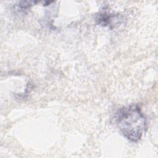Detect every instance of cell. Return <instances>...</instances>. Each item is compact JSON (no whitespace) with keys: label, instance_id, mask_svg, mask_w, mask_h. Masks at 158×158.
<instances>
[{"label":"cell","instance_id":"6da1fadb","mask_svg":"<svg viewBox=\"0 0 158 158\" xmlns=\"http://www.w3.org/2000/svg\"><path fill=\"white\" fill-rule=\"evenodd\" d=\"M114 121L121 134L134 143L141 139L147 127L146 117L136 104L120 108L115 114Z\"/></svg>","mask_w":158,"mask_h":158},{"label":"cell","instance_id":"7a4b0ae2","mask_svg":"<svg viewBox=\"0 0 158 158\" xmlns=\"http://www.w3.org/2000/svg\"><path fill=\"white\" fill-rule=\"evenodd\" d=\"M96 23L103 27H108L110 28L118 25L120 22V16L118 14H115L106 11L98 13L96 16Z\"/></svg>","mask_w":158,"mask_h":158},{"label":"cell","instance_id":"3957f363","mask_svg":"<svg viewBox=\"0 0 158 158\" xmlns=\"http://www.w3.org/2000/svg\"><path fill=\"white\" fill-rule=\"evenodd\" d=\"M38 2V1H19L16 5L17 9L20 10L21 11H25L27 9H30L33 5L36 4Z\"/></svg>","mask_w":158,"mask_h":158}]
</instances>
